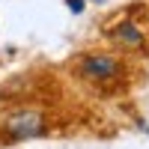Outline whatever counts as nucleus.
<instances>
[{"label": "nucleus", "mask_w": 149, "mask_h": 149, "mask_svg": "<svg viewBox=\"0 0 149 149\" xmlns=\"http://www.w3.org/2000/svg\"><path fill=\"white\" fill-rule=\"evenodd\" d=\"M74 74L98 90H116L125 81V63L113 54H84L74 60Z\"/></svg>", "instance_id": "nucleus-1"}, {"label": "nucleus", "mask_w": 149, "mask_h": 149, "mask_svg": "<svg viewBox=\"0 0 149 149\" xmlns=\"http://www.w3.org/2000/svg\"><path fill=\"white\" fill-rule=\"evenodd\" d=\"M48 134V116L39 107H15L9 110L0 122V140L6 143H21Z\"/></svg>", "instance_id": "nucleus-2"}, {"label": "nucleus", "mask_w": 149, "mask_h": 149, "mask_svg": "<svg viewBox=\"0 0 149 149\" xmlns=\"http://www.w3.org/2000/svg\"><path fill=\"white\" fill-rule=\"evenodd\" d=\"M104 33H107V39L116 48H122V51H131V54H146L149 51V30L137 18H122L116 24H110Z\"/></svg>", "instance_id": "nucleus-3"}, {"label": "nucleus", "mask_w": 149, "mask_h": 149, "mask_svg": "<svg viewBox=\"0 0 149 149\" xmlns=\"http://www.w3.org/2000/svg\"><path fill=\"white\" fill-rule=\"evenodd\" d=\"M66 3H69L72 12H81V9H84V0H66Z\"/></svg>", "instance_id": "nucleus-4"}]
</instances>
